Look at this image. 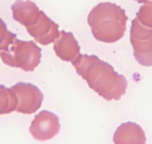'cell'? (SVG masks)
<instances>
[{
    "mask_svg": "<svg viewBox=\"0 0 152 144\" xmlns=\"http://www.w3.org/2000/svg\"><path fill=\"white\" fill-rule=\"evenodd\" d=\"M72 64L95 92L107 101H118L126 93L128 82L108 63L96 55H79Z\"/></svg>",
    "mask_w": 152,
    "mask_h": 144,
    "instance_id": "1",
    "label": "cell"
},
{
    "mask_svg": "<svg viewBox=\"0 0 152 144\" xmlns=\"http://www.w3.org/2000/svg\"><path fill=\"white\" fill-rule=\"evenodd\" d=\"M128 17L125 10L116 4L102 2L92 9L87 23L93 37L106 43H116L124 36Z\"/></svg>",
    "mask_w": 152,
    "mask_h": 144,
    "instance_id": "2",
    "label": "cell"
},
{
    "mask_svg": "<svg viewBox=\"0 0 152 144\" xmlns=\"http://www.w3.org/2000/svg\"><path fill=\"white\" fill-rule=\"evenodd\" d=\"M13 18L23 25L29 35L41 45L55 42L59 35V26L30 0H17L11 6Z\"/></svg>",
    "mask_w": 152,
    "mask_h": 144,
    "instance_id": "3",
    "label": "cell"
},
{
    "mask_svg": "<svg viewBox=\"0 0 152 144\" xmlns=\"http://www.w3.org/2000/svg\"><path fill=\"white\" fill-rule=\"evenodd\" d=\"M41 49L32 40L23 41L16 38L6 51L0 53V58L9 67L32 72L41 61Z\"/></svg>",
    "mask_w": 152,
    "mask_h": 144,
    "instance_id": "4",
    "label": "cell"
},
{
    "mask_svg": "<svg viewBox=\"0 0 152 144\" xmlns=\"http://www.w3.org/2000/svg\"><path fill=\"white\" fill-rule=\"evenodd\" d=\"M130 41L136 61L143 67H152V28L135 18L131 23Z\"/></svg>",
    "mask_w": 152,
    "mask_h": 144,
    "instance_id": "5",
    "label": "cell"
},
{
    "mask_svg": "<svg viewBox=\"0 0 152 144\" xmlns=\"http://www.w3.org/2000/svg\"><path fill=\"white\" fill-rule=\"evenodd\" d=\"M11 88L17 98V112L31 114L41 107L43 94L37 87L30 83L19 82Z\"/></svg>",
    "mask_w": 152,
    "mask_h": 144,
    "instance_id": "6",
    "label": "cell"
},
{
    "mask_svg": "<svg viewBox=\"0 0 152 144\" xmlns=\"http://www.w3.org/2000/svg\"><path fill=\"white\" fill-rule=\"evenodd\" d=\"M61 125L56 114L49 111H40L31 122L29 132L35 140L46 141L55 137L60 132Z\"/></svg>",
    "mask_w": 152,
    "mask_h": 144,
    "instance_id": "7",
    "label": "cell"
},
{
    "mask_svg": "<svg viewBox=\"0 0 152 144\" xmlns=\"http://www.w3.org/2000/svg\"><path fill=\"white\" fill-rule=\"evenodd\" d=\"M54 50L62 61H73L80 55V46L71 32L61 31L54 42Z\"/></svg>",
    "mask_w": 152,
    "mask_h": 144,
    "instance_id": "8",
    "label": "cell"
},
{
    "mask_svg": "<svg viewBox=\"0 0 152 144\" xmlns=\"http://www.w3.org/2000/svg\"><path fill=\"white\" fill-rule=\"evenodd\" d=\"M115 143H145L146 137L143 129L132 122L122 123L113 135Z\"/></svg>",
    "mask_w": 152,
    "mask_h": 144,
    "instance_id": "9",
    "label": "cell"
},
{
    "mask_svg": "<svg viewBox=\"0 0 152 144\" xmlns=\"http://www.w3.org/2000/svg\"><path fill=\"white\" fill-rule=\"evenodd\" d=\"M17 106V98L13 90L0 85V115L11 114Z\"/></svg>",
    "mask_w": 152,
    "mask_h": 144,
    "instance_id": "10",
    "label": "cell"
},
{
    "mask_svg": "<svg viewBox=\"0 0 152 144\" xmlns=\"http://www.w3.org/2000/svg\"><path fill=\"white\" fill-rule=\"evenodd\" d=\"M16 38L15 34L8 31L6 24L0 19V53L6 51Z\"/></svg>",
    "mask_w": 152,
    "mask_h": 144,
    "instance_id": "11",
    "label": "cell"
},
{
    "mask_svg": "<svg viewBox=\"0 0 152 144\" xmlns=\"http://www.w3.org/2000/svg\"><path fill=\"white\" fill-rule=\"evenodd\" d=\"M136 19L141 24L152 28V2H145L139 10Z\"/></svg>",
    "mask_w": 152,
    "mask_h": 144,
    "instance_id": "12",
    "label": "cell"
},
{
    "mask_svg": "<svg viewBox=\"0 0 152 144\" xmlns=\"http://www.w3.org/2000/svg\"><path fill=\"white\" fill-rule=\"evenodd\" d=\"M137 2H138L139 3H143V2H152V0H136Z\"/></svg>",
    "mask_w": 152,
    "mask_h": 144,
    "instance_id": "13",
    "label": "cell"
}]
</instances>
